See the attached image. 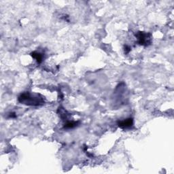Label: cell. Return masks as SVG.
Wrapping results in <instances>:
<instances>
[{"instance_id": "5b68a950", "label": "cell", "mask_w": 174, "mask_h": 174, "mask_svg": "<svg viewBox=\"0 0 174 174\" xmlns=\"http://www.w3.org/2000/svg\"><path fill=\"white\" fill-rule=\"evenodd\" d=\"M80 124V122L78 121H67L65 125H64L63 128L65 129H72L76 127Z\"/></svg>"}, {"instance_id": "52a82bcc", "label": "cell", "mask_w": 174, "mask_h": 174, "mask_svg": "<svg viewBox=\"0 0 174 174\" xmlns=\"http://www.w3.org/2000/svg\"><path fill=\"white\" fill-rule=\"evenodd\" d=\"M8 118V119H15V118H16V114L15 112H10Z\"/></svg>"}, {"instance_id": "3957f363", "label": "cell", "mask_w": 174, "mask_h": 174, "mask_svg": "<svg viewBox=\"0 0 174 174\" xmlns=\"http://www.w3.org/2000/svg\"><path fill=\"white\" fill-rule=\"evenodd\" d=\"M118 126L122 129H131L133 126V119L132 118H128L122 120L118 121Z\"/></svg>"}, {"instance_id": "277c9868", "label": "cell", "mask_w": 174, "mask_h": 174, "mask_svg": "<svg viewBox=\"0 0 174 174\" xmlns=\"http://www.w3.org/2000/svg\"><path fill=\"white\" fill-rule=\"evenodd\" d=\"M30 55L32 56V58L36 60L38 63L40 64L42 62L44 58V53H42L38 51H33L32 53H31Z\"/></svg>"}, {"instance_id": "6da1fadb", "label": "cell", "mask_w": 174, "mask_h": 174, "mask_svg": "<svg viewBox=\"0 0 174 174\" xmlns=\"http://www.w3.org/2000/svg\"><path fill=\"white\" fill-rule=\"evenodd\" d=\"M18 101L28 106H40L44 104V97L40 94H32L29 92H22L18 97Z\"/></svg>"}, {"instance_id": "8992f818", "label": "cell", "mask_w": 174, "mask_h": 174, "mask_svg": "<svg viewBox=\"0 0 174 174\" xmlns=\"http://www.w3.org/2000/svg\"><path fill=\"white\" fill-rule=\"evenodd\" d=\"M131 50V48L128 46V45H125V54H128V53H129V52Z\"/></svg>"}, {"instance_id": "7a4b0ae2", "label": "cell", "mask_w": 174, "mask_h": 174, "mask_svg": "<svg viewBox=\"0 0 174 174\" xmlns=\"http://www.w3.org/2000/svg\"><path fill=\"white\" fill-rule=\"evenodd\" d=\"M137 40V43L140 46H148L151 45L152 42V33L150 32H137L136 34H135Z\"/></svg>"}]
</instances>
